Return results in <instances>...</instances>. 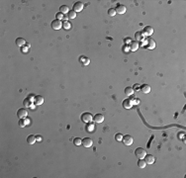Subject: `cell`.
<instances>
[{
    "label": "cell",
    "instance_id": "obj_22",
    "mask_svg": "<svg viewBox=\"0 0 186 178\" xmlns=\"http://www.w3.org/2000/svg\"><path fill=\"white\" fill-rule=\"evenodd\" d=\"M146 165V162L145 159H140V160H138V166H139L140 168H145Z\"/></svg>",
    "mask_w": 186,
    "mask_h": 178
},
{
    "label": "cell",
    "instance_id": "obj_34",
    "mask_svg": "<svg viewBox=\"0 0 186 178\" xmlns=\"http://www.w3.org/2000/svg\"><path fill=\"white\" fill-rule=\"evenodd\" d=\"M27 49H26V48H24V49H23V52H24V53H27Z\"/></svg>",
    "mask_w": 186,
    "mask_h": 178
},
{
    "label": "cell",
    "instance_id": "obj_32",
    "mask_svg": "<svg viewBox=\"0 0 186 178\" xmlns=\"http://www.w3.org/2000/svg\"><path fill=\"white\" fill-rule=\"evenodd\" d=\"M89 62H90V60H89V59L87 58V59H86V61H84V65H88Z\"/></svg>",
    "mask_w": 186,
    "mask_h": 178
},
{
    "label": "cell",
    "instance_id": "obj_25",
    "mask_svg": "<svg viewBox=\"0 0 186 178\" xmlns=\"http://www.w3.org/2000/svg\"><path fill=\"white\" fill-rule=\"evenodd\" d=\"M63 27H64L65 29L68 30V29L71 28V24H70L68 21H65V22H64V24H63Z\"/></svg>",
    "mask_w": 186,
    "mask_h": 178
},
{
    "label": "cell",
    "instance_id": "obj_28",
    "mask_svg": "<svg viewBox=\"0 0 186 178\" xmlns=\"http://www.w3.org/2000/svg\"><path fill=\"white\" fill-rule=\"evenodd\" d=\"M108 14L110 15V16H115L116 15V10L114 9V8H110L109 10H108Z\"/></svg>",
    "mask_w": 186,
    "mask_h": 178
},
{
    "label": "cell",
    "instance_id": "obj_17",
    "mask_svg": "<svg viewBox=\"0 0 186 178\" xmlns=\"http://www.w3.org/2000/svg\"><path fill=\"white\" fill-rule=\"evenodd\" d=\"M155 42H154V40H153V39H148V41H147V48L150 49H154V48H155Z\"/></svg>",
    "mask_w": 186,
    "mask_h": 178
},
{
    "label": "cell",
    "instance_id": "obj_21",
    "mask_svg": "<svg viewBox=\"0 0 186 178\" xmlns=\"http://www.w3.org/2000/svg\"><path fill=\"white\" fill-rule=\"evenodd\" d=\"M134 93V88L133 87H126L125 88V94L130 96V95H133Z\"/></svg>",
    "mask_w": 186,
    "mask_h": 178
},
{
    "label": "cell",
    "instance_id": "obj_24",
    "mask_svg": "<svg viewBox=\"0 0 186 178\" xmlns=\"http://www.w3.org/2000/svg\"><path fill=\"white\" fill-rule=\"evenodd\" d=\"M73 144L75 145V146H81L82 145V139L81 138H75L73 139Z\"/></svg>",
    "mask_w": 186,
    "mask_h": 178
},
{
    "label": "cell",
    "instance_id": "obj_2",
    "mask_svg": "<svg viewBox=\"0 0 186 178\" xmlns=\"http://www.w3.org/2000/svg\"><path fill=\"white\" fill-rule=\"evenodd\" d=\"M93 120V116L91 115V113H88V112H85L81 115V121L83 123H91Z\"/></svg>",
    "mask_w": 186,
    "mask_h": 178
},
{
    "label": "cell",
    "instance_id": "obj_6",
    "mask_svg": "<svg viewBox=\"0 0 186 178\" xmlns=\"http://www.w3.org/2000/svg\"><path fill=\"white\" fill-rule=\"evenodd\" d=\"M83 8H84V4H83L82 2H80V1L75 2V3L73 4V11H75L76 13H77V12L82 11V10H83Z\"/></svg>",
    "mask_w": 186,
    "mask_h": 178
},
{
    "label": "cell",
    "instance_id": "obj_16",
    "mask_svg": "<svg viewBox=\"0 0 186 178\" xmlns=\"http://www.w3.org/2000/svg\"><path fill=\"white\" fill-rule=\"evenodd\" d=\"M139 47H140V45H139L138 42H132L130 44V49L132 50V52H136V50L139 49Z\"/></svg>",
    "mask_w": 186,
    "mask_h": 178
},
{
    "label": "cell",
    "instance_id": "obj_8",
    "mask_svg": "<svg viewBox=\"0 0 186 178\" xmlns=\"http://www.w3.org/2000/svg\"><path fill=\"white\" fill-rule=\"evenodd\" d=\"M116 10V13H118V14H125L126 13V11H127V8H126V6L125 5H122V4H120V5H118L117 6V8L115 9Z\"/></svg>",
    "mask_w": 186,
    "mask_h": 178
},
{
    "label": "cell",
    "instance_id": "obj_11",
    "mask_svg": "<svg viewBox=\"0 0 186 178\" xmlns=\"http://www.w3.org/2000/svg\"><path fill=\"white\" fill-rule=\"evenodd\" d=\"M123 107L125 109H131L133 107V102L130 99H125L123 101Z\"/></svg>",
    "mask_w": 186,
    "mask_h": 178
},
{
    "label": "cell",
    "instance_id": "obj_27",
    "mask_svg": "<svg viewBox=\"0 0 186 178\" xmlns=\"http://www.w3.org/2000/svg\"><path fill=\"white\" fill-rule=\"evenodd\" d=\"M123 137H124V136H123L122 134L118 133V134L115 135V139H116V141H118V142H121L122 139H123Z\"/></svg>",
    "mask_w": 186,
    "mask_h": 178
},
{
    "label": "cell",
    "instance_id": "obj_7",
    "mask_svg": "<svg viewBox=\"0 0 186 178\" xmlns=\"http://www.w3.org/2000/svg\"><path fill=\"white\" fill-rule=\"evenodd\" d=\"M93 145V141L90 138H85L82 139V146L85 147H90Z\"/></svg>",
    "mask_w": 186,
    "mask_h": 178
},
{
    "label": "cell",
    "instance_id": "obj_20",
    "mask_svg": "<svg viewBox=\"0 0 186 178\" xmlns=\"http://www.w3.org/2000/svg\"><path fill=\"white\" fill-rule=\"evenodd\" d=\"M135 39H136V41H142V40L144 39L143 33H142V32H137V33L135 34Z\"/></svg>",
    "mask_w": 186,
    "mask_h": 178
},
{
    "label": "cell",
    "instance_id": "obj_31",
    "mask_svg": "<svg viewBox=\"0 0 186 178\" xmlns=\"http://www.w3.org/2000/svg\"><path fill=\"white\" fill-rule=\"evenodd\" d=\"M93 129H94V125H93V124H90V125L88 126V131H89V132H92Z\"/></svg>",
    "mask_w": 186,
    "mask_h": 178
},
{
    "label": "cell",
    "instance_id": "obj_12",
    "mask_svg": "<svg viewBox=\"0 0 186 178\" xmlns=\"http://www.w3.org/2000/svg\"><path fill=\"white\" fill-rule=\"evenodd\" d=\"M154 34V29L151 26H146L144 29V35L146 36H152Z\"/></svg>",
    "mask_w": 186,
    "mask_h": 178
},
{
    "label": "cell",
    "instance_id": "obj_23",
    "mask_svg": "<svg viewBox=\"0 0 186 178\" xmlns=\"http://www.w3.org/2000/svg\"><path fill=\"white\" fill-rule=\"evenodd\" d=\"M67 14H68V18H69V19H75V18H76V12L73 11V10L69 11Z\"/></svg>",
    "mask_w": 186,
    "mask_h": 178
},
{
    "label": "cell",
    "instance_id": "obj_4",
    "mask_svg": "<svg viewBox=\"0 0 186 178\" xmlns=\"http://www.w3.org/2000/svg\"><path fill=\"white\" fill-rule=\"evenodd\" d=\"M17 116L19 119H24V118H26L28 116V111L25 109V108H21L18 110L17 112Z\"/></svg>",
    "mask_w": 186,
    "mask_h": 178
},
{
    "label": "cell",
    "instance_id": "obj_9",
    "mask_svg": "<svg viewBox=\"0 0 186 178\" xmlns=\"http://www.w3.org/2000/svg\"><path fill=\"white\" fill-rule=\"evenodd\" d=\"M34 103H35V105H37V106L42 105V104L44 103V98H43L41 95L35 96V98H34Z\"/></svg>",
    "mask_w": 186,
    "mask_h": 178
},
{
    "label": "cell",
    "instance_id": "obj_5",
    "mask_svg": "<svg viewBox=\"0 0 186 178\" xmlns=\"http://www.w3.org/2000/svg\"><path fill=\"white\" fill-rule=\"evenodd\" d=\"M61 27H63V23H61L60 20L56 19L52 22V28L54 30H59V29H61Z\"/></svg>",
    "mask_w": 186,
    "mask_h": 178
},
{
    "label": "cell",
    "instance_id": "obj_33",
    "mask_svg": "<svg viewBox=\"0 0 186 178\" xmlns=\"http://www.w3.org/2000/svg\"><path fill=\"white\" fill-rule=\"evenodd\" d=\"M25 122H26V125H27V124L30 123V120H29V119H25Z\"/></svg>",
    "mask_w": 186,
    "mask_h": 178
},
{
    "label": "cell",
    "instance_id": "obj_26",
    "mask_svg": "<svg viewBox=\"0 0 186 178\" xmlns=\"http://www.w3.org/2000/svg\"><path fill=\"white\" fill-rule=\"evenodd\" d=\"M24 105H25V107H30L31 106V100H30L29 97L24 100Z\"/></svg>",
    "mask_w": 186,
    "mask_h": 178
},
{
    "label": "cell",
    "instance_id": "obj_1",
    "mask_svg": "<svg viewBox=\"0 0 186 178\" xmlns=\"http://www.w3.org/2000/svg\"><path fill=\"white\" fill-rule=\"evenodd\" d=\"M135 154H136V156H137L139 159H144L145 156L146 155V151L143 147H138L137 149L135 150Z\"/></svg>",
    "mask_w": 186,
    "mask_h": 178
},
{
    "label": "cell",
    "instance_id": "obj_19",
    "mask_svg": "<svg viewBox=\"0 0 186 178\" xmlns=\"http://www.w3.org/2000/svg\"><path fill=\"white\" fill-rule=\"evenodd\" d=\"M59 12H61L63 14H66V13H68L69 12V8H68V6H66V5H61L60 6V8H59Z\"/></svg>",
    "mask_w": 186,
    "mask_h": 178
},
{
    "label": "cell",
    "instance_id": "obj_30",
    "mask_svg": "<svg viewBox=\"0 0 186 178\" xmlns=\"http://www.w3.org/2000/svg\"><path fill=\"white\" fill-rule=\"evenodd\" d=\"M25 126H26V122H25V120L20 119V121H19V127L23 128V127H25Z\"/></svg>",
    "mask_w": 186,
    "mask_h": 178
},
{
    "label": "cell",
    "instance_id": "obj_10",
    "mask_svg": "<svg viewBox=\"0 0 186 178\" xmlns=\"http://www.w3.org/2000/svg\"><path fill=\"white\" fill-rule=\"evenodd\" d=\"M145 160H146V164H153V163H154L155 158H154V156L152 155V154H146V155L145 156Z\"/></svg>",
    "mask_w": 186,
    "mask_h": 178
},
{
    "label": "cell",
    "instance_id": "obj_29",
    "mask_svg": "<svg viewBox=\"0 0 186 178\" xmlns=\"http://www.w3.org/2000/svg\"><path fill=\"white\" fill-rule=\"evenodd\" d=\"M56 18H57V20H60V21H61V20L65 18V15L61 13V12H58V13H57V15H56Z\"/></svg>",
    "mask_w": 186,
    "mask_h": 178
},
{
    "label": "cell",
    "instance_id": "obj_15",
    "mask_svg": "<svg viewBox=\"0 0 186 178\" xmlns=\"http://www.w3.org/2000/svg\"><path fill=\"white\" fill-rule=\"evenodd\" d=\"M36 141H37L36 136H34V135L28 136V138H27V143H28L29 145H34V144L36 143Z\"/></svg>",
    "mask_w": 186,
    "mask_h": 178
},
{
    "label": "cell",
    "instance_id": "obj_3",
    "mask_svg": "<svg viewBox=\"0 0 186 178\" xmlns=\"http://www.w3.org/2000/svg\"><path fill=\"white\" fill-rule=\"evenodd\" d=\"M123 143L125 146H131L133 145V142H134V139H133V137H131L130 135H126V136H124L123 137Z\"/></svg>",
    "mask_w": 186,
    "mask_h": 178
},
{
    "label": "cell",
    "instance_id": "obj_14",
    "mask_svg": "<svg viewBox=\"0 0 186 178\" xmlns=\"http://www.w3.org/2000/svg\"><path fill=\"white\" fill-rule=\"evenodd\" d=\"M141 90H142L143 93L147 94V93L151 92V86L148 85V84H144V85L141 86Z\"/></svg>",
    "mask_w": 186,
    "mask_h": 178
},
{
    "label": "cell",
    "instance_id": "obj_13",
    "mask_svg": "<svg viewBox=\"0 0 186 178\" xmlns=\"http://www.w3.org/2000/svg\"><path fill=\"white\" fill-rule=\"evenodd\" d=\"M93 120L96 123H102L104 121V116L102 115V114H96V115L94 116V118H93Z\"/></svg>",
    "mask_w": 186,
    "mask_h": 178
},
{
    "label": "cell",
    "instance_id": "obj_18",
    "mask_svg": "<svg viewBox=\"0 0 186 178\" xmlns=\"http://www.w3.org/2000/svg\"><path fill=\"white\" fill-rule=\"evenodd\" d=\"M25 44H26V41H25L23 38H18V39H16V45L20 48H22Z\"/></svg>",
    "mask_w": 186,
    "mask_h": 178
}]
</instances>
